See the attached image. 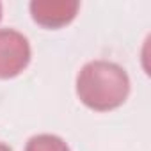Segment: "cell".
Returning a JSON list of instances; mask_svg holds the SVG:
<instances>
[{"mask_svg":"<svg viewBox=\"0 0 151 151\" xmlns=\"http://www.w3.org/2000/svg\"><path fill=\"white\" fill-rule=\"evenodd\" d=\"M128 94V73L112 60H91L84 64L77 75L78 100L96 112H107L121 107Z\"/></svg>","mask_w":151,"mask_h":151,"instance_id":"cell-1","label":"cell"},{"mask_svg":"<svg viewBox=\"0 0 151 151\" xmlns=\"http://www.w3.org/2000/svg\"><path fill=\"white\" fill-rule=\"evenodd\" d=\"M32 57L29 39L14 29H0V78H14Z\"/></svg>","mask_w":151,"mask_h":151,"instance_id":"cell-2","label":"cell"},{"mask_svg":"<svg viewBox=\"0 0 151 151\" xmlns=\"http://www.w3.org/2000/svg\"><path fill=\"white\" fill-rule=\"evenodd\" d=\"M80 9L77 0H34L30 2L32 20L45 29H60L75 20Z\"/></svg>","mask_w":151,"mask_h":151,"instance_id":"cell-3","label":"cell"},{"mask_svg":"<svg viewBox=\"0 0 151 151\" xmlns=\"http://www.w3.org/2000/svg\"><path fill=\"white\" fill-rule=\"evenodd\" d=\"M25 151H69V146L57 135L39 133L27 140Z\"/></svg>","mask_w":151,"mask_h":151,"instance_id":"cell-4","label":"cell"},{"mask_svg":"<svg viewBox=\"0 0 151 151\" xmlns=\"http://www.w3.org/2000/svg\"><path fill=\"white\" fill-rule=\"evenodd\" d=\"M0 151H13L7 144H4V142H0Z\"/></svg>","mask_w":151,"mask_h":151,"instance_id":"cell-5","label":"cell"},{"mask_svg":"<svg viewBox=\"0 0 151 151\" xmlns=\"http://www.w3.org/2000/svg\"><path fill=\"white\" fill-rule=\"evenodd\" d=\"M0 20H2V4H0Z\"/></svg>","mask_w":151,"mask_h":151,"instance_id":"cell-6","label":"cell"}]
</instances>
